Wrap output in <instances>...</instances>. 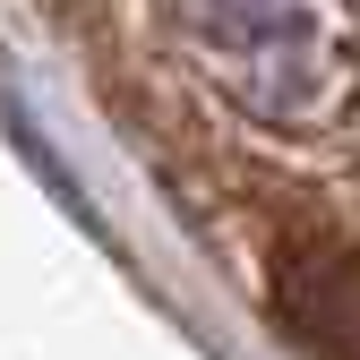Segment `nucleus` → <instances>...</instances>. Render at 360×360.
Returning a JSON list of instances; mask_svg holds the SVG:
<instances>
[{
  "mask_svg": "<svg viewBox=\"0 0 360 360\" xmlns=\"http://www.w3.org/2000/svg\"><path fill=\"white\" fill-rule=\"evenodd\" d=\"M275 318L300 352L360 360V240H292L275 257Z\"/></svg>",
  "mask_w": 360,
  "mask_h": 360,
  "instance_id": "obj_2",
  "label": "nucleus"
},
{
  "mask_svg": "<svg viewBox=\"0 0 360 360\" xmlns=\"http://www.w3.org/2000/svg\"><path fill=\"white\" fill-rule=\"evenodd\" d=\"M172 52L257 129H326L360 86L352 0H155Z\"/></svg>",
  "mask_w": 360,
  "mask_h": 360,
  "instance_id": "obj_1",
  "label": "nucleus"
}]
</instances>
